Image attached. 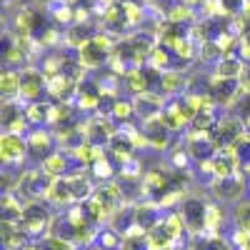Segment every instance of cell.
<instances>
[{"instance_id":"obj_21","label":"cell","mask_w":250,"mask_h":250,"mask_svg":"<svg viewBox=\"0 0 250 250\" xmlns=\"http://www.w3.org/2000/svg\"><path fill=\"white\" fill-rule=\"evenodd\" d=\"M98 33L88 25V23H73L70 28H68V35H65V43L70 45V48H83L88 43V40H93Z\"/></svg>"},{"instance_id":"obj_18","label":"cell","mask_w":250,"mask_h":250,"mask_svg":"<svg viewBox=\"0 0 250 250\" xmlns=\"http://www.w3.org/2000/svg\"><path fill=\"white\" fill-rule=\"evenodd\" d=\"M125 83H128V90H130L135 98H140V95H148V93H150L153 78L145 73V70H140V68H130L128 73H125Z\"/></svg>"},{"instance_id":"obj_25","label":"cell","mask_w":250,"mask_h":250,"mask_svg":"<svg viewBox=\"0 0 250 250\" xmlns=\"http://www.w3.org/2000/svg\"><path fill=\"white\" fill-rule=\"evenodd\" d=\"M108 145H110V153L115 155V160H118L120 165H125V163H130V160H133V150H135V145H133L128 138H125V135H120V133H118Z\"/></svg>"},{"instance_id":"obj_40","label":"cell","mask_w":250,"mask_h":250,"mask_svg":"<svg viewBox=\"0 0 250 250\" xmlns=\"http://www.w3.org/2000/svg\"><path fill=\"white\" fill-rule=\"evenodd\" d=\"M173 165H175V170H178V168H183V170H185V165H188L185 153H175V155H173Z\"/></svg>"},{"instance_id":"obj_12","label":"cell","mask_w":250,"mask_h":250,"mask_svg":"<svg viewBox=\"0 0 250 250\" xmlns=\"http://www.w3.org/2000/svg\"><path fill=\"white\" fill-rule=\"evenodd\" d=\"M100 98H103V93H100V85L95 80H80L78 83V90H75V105L80 108V110H93V108H98L100 105Z\"/></svg>"},{"instance_id":"obj_16","label":"cell","mask_w":250,"mask_h":250,"mask_svg":"<svg viewBox=\"0 0 250 250\" xmlns=\"http://www.w3.org/2000/svg\"><path fill=\"white\" fill-rule=\"evenodd\" d=\"M168 133H170V130L163 125L160 118H150V120H145V125H143V135L148 138V143L153 145V148H165V145H168V140H170Z\"/></svg>"},{"instance_id":"obj_5","label":"cell","mask_w":250,"mask_h":250,"mask_svg":"<svg viewBox=\"0 0 250 250\" xmlns=\"http://www.w3.org/2000/svg\"><path fill=\"white\" fill-rule=\"evenodd\" d=\"M180 213L185 218V225H188V233L190 235H203L205 233V218H208V205L200 200V198H185L183 200V208Z\"/></svg>"},{"instance_id":"obj_34","label":"cell","mask_w":250,"mask_h":250,"mask_svg":"<svg viewBox=\"0 0 250 250\" xmlns=\"http://www.w3.org/2000/svg\"><path fill=\"white\" fill-rule=\"evenodd\" d=\"M168 20H173V23H188V20H193V5H188V3H178L173 5V10L168 13Z\"/></svg>"},{"instance_id":"obj_39","label":"cell","mask_w":250,"mask_h":250,"mask_svg":"<svg viewBox=\"0 0 250 250\" xmlns=\"http://www.w3.org/2000/svg\"><path fill=\"white\" fill-rule=\"evenodd\" d=\"M220 3H223L228 15H238V13L243 15V3H245V0H220Z\"/></svg>"},{"instance_id":"obj_13","label":"cell","mask_w":250,"mask_h":250,"mask_svg":"<svg viewBox=\"0 0 250 250\" xmlns=\"http://www.w3.org/2000/svg\"><path fill=\"white\" fill-rule=\"evenodd\" d=\"M210 95L215 98V103H220V105H230L233 100L240 98V80L215 78L213 85H210Z\"/></svg>"},{"instance_id":"obj_27","label":"cell","mask_w":250,"mask_h":250,"mask_svg":"<svg viewBox=\"0 0 250 250\" xmlns=\"http://www.w3.org/2000/svg\"><path fill=\"white\" fill-rule=\"evenodd\" d=\"M243 62L238 58H220L218 68H215V78H233V80H240L243 78Z\"/></svg>"},{"instance_id":"obj_6","label":"cell","mask_w":250,"mask_h":250,"mask_svg":"<svg viewBox=\"0 0 250 250\" xmlns=\"http://www.w3.org/2000/svg\"><path fill=\"white\" fill-rule=\"evenodd\" d=\"M83 135L85 140L95 143V145H105L110 143L115 135H118V128H115V120L110 115H95L85 123V128H83Z\"/></svg>"},{"instance_id":"obj_3","label":"cell","mask_w":250,"mask_h":250,"mask_svg":"<svg viewBox=\"0 0 250 250\" xmlns=\"http://www.w3.org/2000/svg\"><path fill=\"white\" fill-rule=\"evenodd\" d=\"M108 58H110V38L105 33H98L83 48H78V60L85 68H100Z\"/></svg>"},{"instance_id":"obj_24","label":"cell","mask_w":250,"mask_h":250,"mask_svg":"<svg viewBox=\"0 0 250 250\" xmlns=\"http://www.w3.org/2000/svg\"><path fill=\"white\" fill-rule=\"evenodd\" d=\"M193 248L195 250H233L223 235L218 233H203V235H193Z\"/></svg>"},{"instance_id":"obj_29","label":"cell","mask_w":250,"mask_h":250,"mask_svg":"<svg viewBox=\"0 0 250 250\" xmlns=\"http://www.w3.org/2000/svg\"><path fill=\"white\" fill-rule=\"evenodd\" d=\"M133 115H135V103H133V100H125V98H118L115 105H113L110 118H113L115 123H130Z\"/></svg>"},{"instance_id":"obj_35","label":"cell","mask_w":250,"mask_h":250,"mask_svg":"<svg viewBox=\"0 0 250 250\" xmlns=\"http://www.w3.org/2000/svg\"><path fill=\"white\" fill-rule=\"evenodd\" d=\"M150 62H153V68H160V70L165 73V70L170 68V53H168V48L155 45L153 53H150Z\"/></svg>"},{"instance_id":"obj_32","label":"cell","mask_w":250,"mask_h":250,"mask_svg":"<svg viewBox=\"0 0 250 250\" xmlns=\"http://www.w3.org/2000/svg\"><path fill=\"white\" fill-rule=\"evenodd\" d=\"M90 173L100 180V183H108L113 175H115V165L108 160V155L105 158H103V160H98L95 165H93V168H90Z\"/></svg>"},{"instance_id":"obj_28","label":"cell","mask_w":250,"mask_h":250,"mask_svg":"<svg viewBox=\"0 0 250 250\" xmlns=\"http://www.w3.org/2000/svg\"><path fill=\"white\" fill-rule=\"evenodd\" d=\"M95 245H98V250H120L123 248V235L115 230V228H105V230L98 233Z\"/></svg>"},{"instance_id":"obj_11","label":"cell","mask_w":250,"mask_h":250,"mask_svg":"<svg viewBox=\"0 0 250 250\" xmlns=\"http://www.w3.org/2000/svg\"><path fill=\"white\" fill-rule=\"evenodd\" d=\"M25 140H28V155H33L38 163H43L45 158H50L55 150V140H53V135L48 133V130H43V128H38V130H30L28 135H25Z\"/></svg>"},{"instance_id":"obj_10","label":"cell","mask_w":250,"mask_h":250,"mask_svg":"<svg viewBox=\"0 0 250 250\" xmlns=\"http://www.w3.org/2000/svg\"><path fill=\"white\" fill-rule=\"evenodd\" d=\"M53 180H55V178H50V175L43 173V170H30V173L23 175V180H20V188H18V190H23L25 195H30V200L48 198Z\"/></svg>"},{"instance_id":"obj_26","label":"cell","mask_w":250,"mask_h":250,"mask_svg":"<svg viewBox=\"0 0 250 250\" xmlns=\"http://www.w3.org/2000/svg\"><path fill=\"white\" fill-rule=\"evenodd\" d=\"M183 88H185V75L183 73L165 70L160 75V93H165V95H180Z\"/></svg>"},{"instance_id":"obj_2","label":"cell","mask_w":250,"mask_h":250,"mask_svg":"<svg viewBox=\"0 0 250 250\" xmlns=\"http://www.w3.org/2000/svg\"><path fill=\"white\" fill-rule=\"evenodd\" d=\"M140 190H143V195H148V198H150V203H160L168 193L180 190V188L175 185V173L153 168V170H148V173L143 175Z\"/></svg>"},{"instance_id":"obj_37","label":"cell","mask_w":250,"mask_h":250,"mask_svg":"<svg viewBox=\"0 0 250 250\" xmlns=\"http://www.w3.org/2000/svg\"><path fill=\"white\" fill-rule=\"evenodd\" d=\"M235 228H243L250 233V203H240L235 208Z\"/></svg>"},{"instance_id":"obj_31","label":"cell","mask_w":250,"mask_h":250,"mask_svg":"<svg viewBox=\"0 0 250 250\" xmlns=\"http://www.w3.org/2000/svg\"><path fill=\"white\" fill-rule=\"evenodd\" d=\"M160 120H163V125H165V128H168V130H180V128H185V120L178 115V110L170 105V108H165V110H160V115H158Z\"/></svg>"},{"instance_id":"obj_41","label":"cell","mask_w":250,"mask_h":250,"mask_svg":"<svg viewBox=\"0 0 250 250\" xmlns=\"http://www.w3.org/2000/svg\"><path fill=\"white\" fill-rule=\"evenodd\" d=\"M23 250H45V245H40V243H28Z\"/></svg>"},{"instance_id":"obj_17","label":"cell","mask_w":250,"mask_h":250,"mask_svg":"<svg viewBox=\"0 0 250 250\" xmlns=\"http://www.w3.org/2000/svg\"><path fill=\"white\" fill-rule=\"evenodd\" d=\"M70 165H73V158H68L65 153H53L50 158L40 163V170L48 173L50 178H62V175H68Z\"/></svg>"},{"instance_id":"obj_9","label":"cell","mask_w":250,"mask_h":250,"mask_svg":"<svg viewBox=\"0 0 250 250\" xmlns=\"http://www.w3.org/2000/svg\"><path fill=\"white\" fill-rule=\"evenodd\" d=\"M210 190L220 200H238L245 193V175L235 173V175H228V178H213Z\"/></svg>"},{"instance_id":"obj_20","label":"cell","mask_w":250,"mask_h":250,"mask_svg":"<svg viewBox=\"0 0 250 250\" xmlns=\"http://www.w3.org/2000/svg\"><path fill=\"white\" fill-rule=\"evenodd\" d=\"M53 105H55V103H50V100L30 103V105L25 108V118L30 120V125H48L50 115H53Z\"/></svg>"},{"instance_id":"obj_42","label":"cell","mask_w":250,"mask_h":250,"mask_svg":"<svg viewBox=\"0 0 250 250\" xmlns=\"http://www.w3.org/2000/svg\"><path fill=\"white\" fill-rule=\"evenodd\" d=\"M183 3H188V5H203L205 0H183Z\"/></svg>"},{"instance_id":"obj_23","label":"cell","mask_w":250,"mask_h":250,"mask_svg":"<svg viewBox=\"0 0 250 250\" xmlns=\"http://www.w3.org/2000/svg\"><path fill=\"white\" fill-rule=\"evenodd\" d=\"M0 95H3V100L20 98V73H15L10 68L0 73Z\"/></svg>"},{"instance_id":"obj_4","label":"cell","mask_w":250,"mask_h":250,"mask_svg":"<svg viewBox=\"0 0 250 250\" xmlns=\"http://www.w3.org/2000/svg\"><path fill=\"white\" fill-rule=\"evenodd\" d=\"M48 90V78L40 68H25L20 70V98H25L28 103L45 100L43 93Z\"/></svg>"},{"instance_id":"obj_1","label":"cell","mask_w":250,"mask_h":250,"mask_svg":"<svg viewBox=\"0 0 250 250\" xmlns=\"http://www.w3.org/2000/svg\"><path fill=\"white\" fill-rule=\"evenodd\" d=\"M50 223H53V215L50 210L40 203V200H30L25 203L23 208V218H20V228L28 238H38V235H45L50 230Z\"/></svg>"},{"instance_id":"obj_36","label":"cell","mask_w":250,"mask_h":250,"mask_svg":"<svg viewBox=\"0 0 250 250\" xmlns=\"http://www.w3.org/2000/svg\"><path fill=\"white\" fill-rule=\"evenodd\" d=\"M173 53H175V58L193 60L195 58V43H193L190 38H183V40H178V43L173 45Z\"/></svg>"},{"instance_id":"obj_15","label":"cell","mask_w":250,"mask_h":250,"mask_svg":"<svg viewBox=\"0 0 250 250\" xmlns=\"http://www.w3.org/2000/svg\"><path fill=\"white\" fill-rule=\"evenodd\" d=\"M48 200L55 203V205H60V208H70V205H75L73 188H70L68 175H62V178H55V180H53L50 193H48Z\"/></svg>"},{"instance_id":"obj_38","label":"cell","mask_w":250,"mask_h":250,"mask_svg":"<svg viewBox=\"0 0 250 250\" xmlns=\"http://www.w3.org/2000/svg\"><path fill=\"white\" fill-rule=\"evenodd\" d=\"M43 245H45V250H75V245H78V243L65 240V238H53V235H48Z\"/></svg>"},{"instance_id":"obj_8","label":"cell","mask_w":250,"mask_h":250,"mask_svg":"<svg viewBox=\"0 0 250 250\" xmlns=\"http://www.w3.org/2000/svg\"><path fill=\"white\" fill-rule=\"evenodd\" d=\"M243 120H235V118H223L215 123V128L210 133L213 143L218 145V148H230V145H235L243 135Z\"/></svg>"},{"instance_id":"obj_14","label":"cell","mask_w":250,"mask_h":250,"mask_svg":"<svg viewBox=\"0 0 250 250\" xmlns=\"http://www.w3.org/2000/svg\"><path fill=\"white\" fill-rule=\"evenodd\" d=\"M160 205L158 203H138L135 205V225L143 233H150L155 225H160Z\"/></svg>"},{"instance_id":"obj_7","label":"cell","mask_w":250,"mask_h":250,"mask_svg":"<svg viewBox=\"0 0 250 250\" xmlns=\"http://www.w3.org/2000/svg\"><path fill=\"white\" fill-rule=\"evenodd\" d=\"M28 155V140L15 133H3L0 135V158L3 165H20Z\"/></svg>"},{"instance_id":"obj_19","label":"cell","mask_w":250,"mask_h":250,"mask_svg":"<svg viewBox=\"0 0 250 250\" xmlns=\"http://www.w3.org/2000/svg\"><path fill=\"white\" fill-rule=\"evenodd\" d=\"M148 238V245H150V250H170L175 243H178V238L165 228V223H160V225H155L153 230L145 235Z\"/></svg>"},{"instance_id":"obj_30","label":"cell","mask_w":250,"mask_h":250,"mask_svg":"<svg viewBox=\"0 0 250 250\" xmlns=\"http://www.w3.org/2000/svg\"><path fill=\"white\" fill-rule=\"evenodd\" d=\"M25 113H20V103L15 100H3V115H0V123H3V130H8L15 120H20Z\"/></svg>"},{"instance_id":"obj_33","label":"cell","mask_w":250,"mask_h":250,"mask_svg":"<svg viewBox=\"0 0 250 250\" xmlns=\"http://www.w3.org/2000/svg\"><path fill=\"white\" fill-rule=\"evenodd\" d=\"M223 225V210L218 205H208V218H205V233H218Z\"/></svg>"},{"instance_id":"obj_22","label":"cell","mask_w":250,"mask_h":250,"mask_svg":"<svg viewBox=\"0 0 250 250\" xmlns=\"http://www.w3.org/2000/svg\"><path fill=\"white\" fill-rule=\"evenodd\" d=\"M23 203H20V198H15L13 193H3V198H0V215H3V220H10V223H20V218H23Z\"/></svg>"},{"instance_id":"obj_43","label":"cell","mask_w":250,"mask_h":250,"mask_svg":"<svg viewBox=\"0 0 250 250\" xmlns=\"http://www.w3.org/2000/svg\"><path fill=\"white\" fill-rule=\"evenodd\" d=\"M35 3H38V5H43V8H45V5H50V3H55V0H35Z\"/></svg>"}]
</instances>
